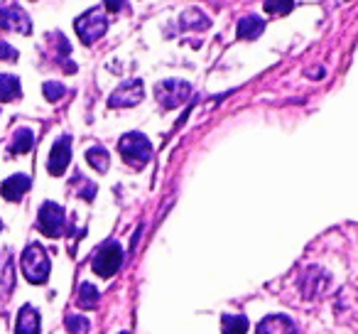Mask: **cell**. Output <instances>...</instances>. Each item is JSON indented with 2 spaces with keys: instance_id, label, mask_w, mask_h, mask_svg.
I'll return each mask as SVG.
<instances>
[{
  "instance_id": "1",
  "label": "cell",
  "mask_w": 358,
  "mask_h": 334,
  "mask_svg": "<svg viewBox=\"0 0 358 334\" xmlns=\"http://www.w3.org/2000/svg\"><path fill=\"white\" fill-rule=\"evenodd\" d=\"M118 150H120V158L130 167H135V170L145 167L152 160V145H150V140L143 133H125L118 143Z\"/></svg>"
},
{
  "instance_id": "2",
  "label": "cell",
  "mask_w": 358,
  "mask_h": 334,
  "mask_svg": "<svg viewBox=\"0 0 358 334\" xmlns=\"http://www.w3.org/2000/svg\"><path fill=\"white\" fill-rule=\"evenodd\" d=\"M20 265H22L25 278L35 285H42L47 280V275H50V256H47V251L42 249L40 244L27 246L20 258Z\"/></svg>"
},
{
  "instance_id": "3",
  "label": "cell",
  "mask_w": 358,
  "mask_h": 334,
  "mask_svg": "<svg viewBox=\"0 0 358 334\" xmlns=\"http://www.w3.org/2000/svg\"><path fill=\"white\" fill-rule=\"evenodd\" d=\"M74 27H76V35H79V40L84 42V45H94L96 40H101V37L106 35L108 20H106V15L99 11V8H91L89 13L76 18Z\"/></svg>"
},
{
  "instance_id": "4",
  "label": "cell",
  "mask_w": 358,
  "mask_h": 334,
  "mask_svg": "<svg viewBox=\"0 0 358 334\" xmlns=\"http://www.w3.org/2000/svg\"><path fill=\"white\" fill-rule=\"evenodd\" d=\"M155 96H157L162 109H177V106H182L192 96V86L187 81L167 79L155 86Z\"/></svg>"
},
{
  "instance_id": "5",
  "label": "cell",
  "mask_w": 358,
  "mask_h": 334,
  "mask_svg": "<svg viewBox=\"0 0 358 334\" xmlns=\"http://www.w3.org/2000/svg\"><path fill=\"white\" fill-rule=\"evenodd\" d=\"M120 263H123V249L115 241H108L106 246H101L99 253L94 256V270L101 278H110L118 273Z\"/></svg>"
},
{
  "instance_id": "6",
  "label": "cell",
  "mask_w": 358,
  "mask_h": 334,
  "mask_svg": "<svg viewBox=\"0 0 358 334\" xmlns=\"http://www.w3.org/2000/svg\"><path fill=\"white\" fill-rule=\"evenodd\" d=\"M37 226L45 236L50 239H57V236L64 234V226H66V214L59 204L55 202H45L40 209V216H37Z\"/></svg>"
},
{
  "instance_id": "7",
  "label": "cell",
  "mask_w": 358,
  "mask_h": 334,
  "mask_svg": "<svg viewBox=\"0 0 358 334\" xmlns=\"http://www.w3.org/2000/svg\"><path fill=\"white\" fill-rule=\"evenodd\" d=\"M0 30H13V32H20V35H30L32 22L20 6H15L13 0H6L0 6Z\"/></svg>"
},
{
  "instance_id": "8",
  "label": "cell",
  "mask_w": 358,
  "mask_h": 334,
  "mask_svg": "<svg viewBox=\"0 0 358 334\" xmlns=\"http://www.w3.org/2000/svg\"><path fill=\"white\" fill-rule=\"evenodd\" d=\"M145 96V86L140 79H130L125 84H120L118 89L110 94L108 106L110 109H125V106H138Z\"/></svg>"
},
{
  "instance_id": "9",
  "label": "cell",
  "mask_w": 358,
  "mask_h": 334,
  "mask_svg": "<svg viewBox=\"0 0 358 334\" xmlns=\"http://www.w3.org/2000/svg\"><path fill=\"white\" fill-rule=\"evenodd\" d=\"M69 160H71V138L69 135H62V138L52 145L50 162H47L50 175H55V177L64 175V170L69 167Z\"/></svg>"
},
{
  "instance_id": "10",
  "label": "cell",
  "mask_w": 358,
  "mask_h": 334,
  "mask_svg": "<svg viewBox=\"0 0 358 334\" xmlns=\"http://www.w3.org/2000/svg\"><path fill=\"white\" fill-rule=\"evenodd\" d=\"M30 177L27 175H13L8 177L6 182H3V187H0V195L6 197L8 202H20L22 197H25V192L30 190Z\"/></svg>"
},
{
  "instance_id": "11",
  "label": "cell",
  "mask_w": 358,
  "mask_h": 334,
  "mask_svg": "<svg viewBox=\"0 0 358 334\" xmlns=\"http://www.w3.org/2000/svg\"><path fill=\"white\" fill-rule=\"evenodd\" d=\"M258 334H297V327L285 314H273L258 324Z\"/></svg>"
},
{
  "instance_id": "12",
  "label": "cell",
  "mask_w": 358,
  "mask_h": 334,
  "mask_svg": "<svg viewBox=\"0 0 358 334\" xmlns=\"http://www.w3.org/2000/svg\"><path fill=\"white\" fill-rule=\"evenodd\" d=\"M15 334H40V312L32 305H22L20 314H17Z\"/></svg>"
},
{
  "instance_id": "13",
  "label": "cell",
  "mask_w": 358,
  "mask_h": 334,
  "mask_svg": "<svg viewBox=\"0 0 358 334\" xmlns=\"http://www.w3.org/2000/svg\"><path fill=\"white\" fill-rule=\"evenodd\" d=\"M265 30V20L260 15H245L238 20V37L241 40H255Z\"/></svg>"
},
{
  "instance_id": "14",
  "label": "cell",
  "mask_w": 358,
  "mask_h": 334,
  "mask_svg": "<svg viewBox=\"0 0 358 334\" xmlns=\"http://www.w3.org/2000/svg\"><path fill=\"white\" fill-rule=\"evenodd\" d=\"M20 96V81L13 74H0V101H15Z\"/></svg>"
},
{
  "instance_id": "15",
  "label": "cell",
  "mask_w": 358,
  "mask_h": 334,
  "mask_svg": "<svg viewBox=\"0 0 358 334\" xmlns=\"http://www.w3.org/2000/svg\"><path fill=\"white\" fill-rule=\"evenodd\" d=\"M32 143H35V135H32V130L27 128H20L15 133V138H13V145H10V153L13 155H25L32 150Z\"/></svg>"
},
{
  "instance_id": "16",
  "label": "cell",
  "mask_w": 358,
  "mask_h": 334,
  "mask_svg": "<svg viewBox=\"0 0 358 334\" xmlns=\"http://www.w3.org/2000/svg\"><path fill=\"white\" fill-rule=\"evenodd\" d=\"M221 329H224V334H245L248 332V319L241 317V314H229L221 322Z\"/></svg>"
},
{
  "instance_id": "17",
  "label": "cell",
  "mask_w": 358,
  "mask_h": 334,
  "mask_svg": "<svg viewBox=\"0 0 358 334\" xmlns=\"http://www.w3.org/2000/svg\"><path fill=\"white\" fill-rule=\"evenodd\" d=\"M86 160H89V165L91 167H94V170H99V172H106L108 170V153H106L103 148H99V145H96V148H91L89 153H86Z\"/></svg>"
},
{
  "instance_id": "18",
  "label": "cell",
  "mask_w": 358,
  "mask_h": 334,
  "mask_svg": "<svg viewBox=\"0 0 358 334\" xmlns=\"http://www.w3.org/2000/svg\"><path fill=\"white\" fill-rule=\"evenodd\" d=\"M79 305L84 309H94L96 305H99V290H96L91 283H84L79 288Z\"/></svg>"
},
{
  "instance_id": "19",
  "label": "cell",
  "mask_w": 358,
  "mask_h": 334,
  "mask_svg": "<svg viewBox=\"0 0 358 334\" xmlns=\"http://www.w3.org/2000/svg\"><path fill=\"white\" fill-rule=\"evenodd\" d=\"M182 25L185 27H199V30H204V27H209V18L204 15V13L199 11H185V15H182Z\"/></svg>"
},
{
  "instance_id": "20",
  "label": "cell",
  "mask_w": 358,
  "mask_h": 334,
  "mask_svg": "<svg viewBox=\"0 0 358 334\" xmlns=\"http://www.w3.org/2000/svg\"><path fill=\"white\" fill-rule=\"evenodd\" d=\"M294 8V0H265V13L273 15H287Z\"/></svg>"
},
{
  "instance_id": "21",
  "label": "cell",
  "mask_w": 358,
  "mask_h": 334,
  "mask_svg": "<svg viewBox=\"0 0 358 334\" xmlns=\"http://www.w3.org/2000/svg\"><path fill=\"white\" fill-rule=\"evenodd\" d=\"M66 329H69V334H86L89 332V319L69 314V317H66Z\"/></svg>"
},
{
  "instance_id": "22",
  "label": "cell",
  "mask_w": 358,
  "mask_h": 334,
  "mask_svg": "<svg viewBox=\"0 0 358 334\" xmlns=\"http://www.w3.org/2000/svg\"><path fill=\"white\" fill-rule=\"evenodd\" d=\"M64 94H66V89L62 84H57V81H47L45 84V99L47 101H59Z\"/></svg>"
},
{
  "instance_id": "23",
  "label": "cell",
  "mask_w": 358,
  "mask_h": 334,
  "mask_svg": "<svg viewBox=\"0 0 358 334\" xmlns=\"http://www.w3.org/2000/svg\"><path fill=\"white\" fill-rule=\"evenodd\" d=\"M0 60L15 62V60H17V52L13 50L10 45H6V42H0Z\"/></svg>"
},
{
  "instance_id": "24",
  "label": "cell",
  "mask_w": 358,
  "mask_h": 334,
  "mask_svg": "<svg viewBox=\"0 0 358 334\" xmlns=\"http://www.w3.org/2000/svg\"><path fill=\"white\" fill-rule=\"evenodd\" d=\"M103 6L108 13H120L125 8V0H103Z\"/></svg>"
},
{
  "instance_id": "25",
  "label": "cell",
  "mask_w": 358,
  "mask_h": 334,
  "mask_svg": "<svg viewBox=\"0 0 358 334\" xmlns=\"http://www.w3.org/2000/svg\"><path fill=\"white\" fill-rule=\"evenodd\" d=\"M0 229H3V221H0Z\"/></svg>"
}]
</instances>
